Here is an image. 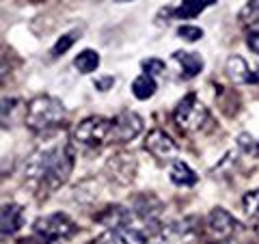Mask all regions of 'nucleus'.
<instances>
[{"label":"nucleus","instance_id":"obj_1","mask_svg":"<svg viewBox=\"0 0 259 244\" xmlns=\"http://www.w3.org/2000/svg\"><path fill=\"white\" fill-rule=\"evenodd\" d=\"M74 162L71 145H41L24 162V175L32 182L46 184L48 190H56L69 180Z\"/></svg>","mask_w":259,"mask_h":244},{"label":"nucleus","instance_id":"obj_2","mask_svg":"<svg viewBox=\"0 0 259 244\" xmlns=\"http://www.w3.org/2000/svg\"><path fill=\"white\" fill-rule=\"evenodd\" d=\"M65 119V106L61 100L52 95H37L32 97L26 106V126L35 132H46L56 126H61Z\"/></svg>","mask_w":259,"mask_h":244},{"label":"nucleus","instance_id":"obj_3","mask_svg":"<svg viewBox=\"0 0 259 244\" xmlns=\"http://www.w3.org/2000/svg\"><path fill=\"white\" fill-rule=\"evenodd\" d=\"M173 119H175L177 128L184 130V132H199V130H203V126L207 124L209 112L203 104L197 100V95L188 93L186 97H182L180 104L175 106Z\"/></svg>","mask_w":259,"mask_h":244},{"label":"nucleus","instance_id":"obj_4","mask_svg":"<svg viewBox=\"0 0 259 244\" xmlns=\"http://www.w3.org/2000/svg\"><path fill=\"white\" fill-rule=\"evenodd\" d=\"M112 134V119L106 117H87L80 121L74 130V143L82 147H102L110 141Z\"/></svg>","mask_w":259,"mask_h":244},{"label":"nucleus","instance_id":"obj_5","mask_svg":"<svg viewBox=\"0 0 259 244\" xmlns=\"http://www.w3.org/2000/svg\"><path fill=\"white\" fill-rule=\"evenodd\" d=\"M32 231H35L37 235H41V238L48 240V242H56V240L71 238V235L78 231V227L67 214L54 212V214L39 216L37 221L32 223Z\"/></svg>","mask_w":259,"mask_h":244},{"label":"nucleus","instance_id":"obj_6","mask_svg":"<svg viewBox=\"0 0 259 244\" xmlns=\"http://www.w3.org/2000/svg\"><path fill=\"white\" fill-rule=\"evenodd\" d=\"M199 221L194 216H188L182 221L162 225L160 231L153 235V240H156V244H192L199 238Z\"/></svg>","mask_w":259,"mask_h":244},{"label":"nucleus","instance_id":"obj_7","mask_svg":"<svg viewBox=\"0 0 259 244\" xmlns=\"http://www.w3.org/2000/svg\"><path fill=\"white\" fill-rule=\"evenodd\" d=\"M145 149H147L153 158H158L162 162H175V158L180 156L177 143L164 130H151L147 138H145Z\"/></svg>","mask_w":259,"mask_h":244},{"label":"nucleus","instance_id":"obj_8","mask_svg":"<svg viewBox=\"0 0 259 244\" xmlns=\"http://www.w3.org/2000/svg\"><path fill=\"white\" fill-rule=\"evenodd\" d=\"M143 132V119L132 110H123L112 119V134L110 141L115 143H130Z\"/></svg>","mask_w":259,"mask_h":244},{"label":"nucleus","instance_id":"obj_9","mask_svg":"<svg viewBox=\"0 0 259 244\" xmlns=\"http://www.w3.org/2000/svg\"><path fill=\"white\" fill-rule=\"evenodd\" d=\"M205 227L216 240H229L231 235L238 231L240 223L236 221V216L229 214L225 208H214L205 218Z\"/></svg>","mask_w":259,"mask_h":244},{"label":"nucleus","instance_id":"obj_10","mask_svg":"<svg viewBox=\"0 0 259 244\" xmlns=\"http://www.w3.org/2000/svg\"><path fill=\"white\" fill-rule=\"evenodd\" d=\"M227 76L238 85H250V83H259V71L250 69V65L242 59V56L233 54L227 59Z\"/></svg>","mask_w":259,"mask_h":244},{"label":"nucleus","instance_id":"obj_11","mask_svg":"<svg viewBox=\"0 0 259 244\" xmlns=\"http://www.w3.org/2000/svg\"><path fill=\"white\" fill-rule=\"evenodd\" d=\"M106 169L112 171V177L121 184H130L134 180V173H136V162L132 156L127 153H117L106 162Z\"/></svg>","mask_w":259,"mask_h":244},{"label":"nucleus","instance_id":"obj_12","mask_svg":"<svg viewBox=\"0 0 259 244\" xmlns=\"http://www.w3.org/2000/svg\"><path fill=\"white\" fill-rule=\"evenodd\" d=\"M110 235L117 240V244H147L149 231L143 229V227L134 225V218L125 225H121L119 229L110 231Z\"/></svg>","mask_w":259,"mask_h":244},{"label":"nucleus","instance_id":"obj_13","mask_svg":"<svg viewBox=\"0 0 259 244\" xmlns=\"http://www.w3.org/2000/svg\"><path fill=\"white\" fill-rule=\"evenodd\" d=\"M173 63L180 65V74L184 78H194V76H199L201 71H203V59L197 54V52H175L173 54Z\"/></svg>","mask_w":259,"mask_h":244},{"label":"nucleus","instance_id":"obj_14","mask_svg":"<svg viewBox=\"0 0 259 244\" xmlns=\"http://www.w3.org/2000/svg\"><path fill=\"white\" fill-rule=\"evenodd\" d=\"M24 210L18 203H5L3 212H0V225H3V235H11L22 227Z\"/></svg>","mask_w":259,"mask_h":244},{"label":"nucleus","instance_id":"obj_15","mask_svg":"<svg viewBox=\"0 0 259 244\" xmlns=\"http://www.w3.org/2000/svg\"><path fill=\"white\" fill-rule=\"evenodd\" d=\"M132 218H134V216H132V212H130V210L121 208V206H110V208L104 210V214L97 216V221H100L104 227H106V229L115 231V229H119L121 225L130 223Z\"/></svg>","mask_w":259,"mask_h":244},{"label":"nucleus","instance_id":"obj_16","mask_svg":"<svg viewBox=\"0 0 259 244\" xmlns=\"http://www.w3.org/2000/svg\"><path fill=\"white\" fill-rule=\"evenodd\" d=\"M168 177H171V182L175 184V186H182V188H190V186H194L197 184V173L186 165L184 160H175L173 165H171V169H168Z\"/></svg>","mask_w":259,"mask_h":244},{"label":"nucleus","instance_id":"obj_17","mask_svg":"<svg viewBox=\"0 0 259 244\" xmlns=\"http://www.w3.org/2000/svg\"><path fill=\"white\" fill-rule=\"evenodd\" d=\"M158 91V83L156 78L149 76V74H141L134 78L132 83V93L136 100H149V97H153V93Z\"/></svg>","mask_w":259,"mask_h":244},{"label":"nucleus","instance_id":"obj_18","mask_svg":"<svg viewBox=\"0 0 259 244\" xmlns=\"http://www.w3.org/2000/svg\"><path fill=\"white\" fill-rule=\"evenodd\" d=\"M216 0H182V5L175 9V15L182 20H190L197 18L199 13H203L207 7H212Z\"/></svg>","mask_w":259,"mask_h":244},{"label":"nucleus","instance_id":"obj_19","mask_svg":"<svg viewBox=\"0 0 259 244\" xmlns=\"http://www.w3.org/2000/svg\"><path fill=\"white\" fill-rule=\"evenodd\" d=\"M238 20L242 26H248L250 30H259V0H246Z\"/></svg>","mask_w":259,"mask_h":244},{"label":"nucleus","instance_id":"obj_20","mask_svg":"<svg viewBox=\"0 0 259 244\" xmlns=\"http://www.w3.org/2000/svg\"><path fill=\"white\" fill-rule=\"evenodd\" d=\"M74 67L80 74H93V71L100 67V54L95 50H82L74 59Z\"/></svg>","mask_w":259,"mask_h":244},{"label":"nucleus","instance_id":"obj_21","mask_svg":"<svg viewBox=\"0 0 259 244\" xmlns=\"http://www.w3.org/2000/svg\"><path fill=\"white\" fill-rule=\"evenodd\" d=\"M242 206H244L246 216H250V218H255V221H259V188L246 192V194H244V199H242Z\"/></svg>","mask_w":259,"mask_h":244},{"label":"nucleus","instance_id":"obj_22","mask_svg":"<svg viewBox=\"0 0 259 244\" xmlns=\"http://www.w3.org/2000/svg\"><path fill=\"white\" fill-rule=\"evenodd\" d=\"M177 37L184 39V42H199L201 37H203V30L199 26H192V24H182L180 28H177Z\"/></svg>","mask_w":259,"mask_h":244},{"label":"nucleus","instance_id":"obj_23","mask_svg":"<svg viewBox=\"0 0 259 244\" xmlns=\"http://www.w3.org/2000/svg\"><path fill=\"white\" fill-rule=\"evenodd\" d=\"M76 37H78V32H67V35H63V37L59 39V42L54 44V48H52V54H54V56H61V54H65V52H67L71 46H74Z\"/></svg>","mask_w":259,"mask_h":244},{"label":"nucleus","instance_id":"obj_24","mask_svg":"<svg viewBox=\"0 0 259 244\" xmlns=\"http://www.w3.org/2000/svg\"><path fill=\"white\" fill-rule=\"evenodd\" d=\"M143 69L149 76H160V74H164V63L160 59H147V61H143Z\"/></svg>","mask_w":259,"mask_h":244},{"label":"nucleus","instance_id":"obj_25","mask_svg":"<svg viewBox=\"0 0 259 244\" xmlns=\"http://www.w3.org/2000/svg\"><path fill=\"white\" fill-rule=\"evenodd\" d=\"M238 145H240V149H244L246 153H257V141L250 134H240L238 136Z\"/></svg>","mask_w":259,"mask_h":244},{"label":"nucleus","instance_id":"obj_26","mask_svg":"<svg viewBox=\"0 0 259 244\" xmlns=\"http://www.w3.org/2000/svg\"><path fill=\"white\" fill-rule=\"evenodd\" d=\"M246 46L250 48L253 54H259V30H250L246 35Z\"/></svg>","mask_w":259,"mask_h":244},{"label":"nucleus","instance_id":"obj_27","mask_svg":"<svg viewBox=\"0 0 259 244\" xmlns=\"http://www.w3.org/2000/svg\"><path fill=\"white\" fill-rule=\"evenodd\" d=\"M112 85H115V78H112V76L95 80V89H100V91H108V89H112Z\"/></svg>","mask_w":259,"mask_h":244},{"label":"nucleus","instance_id":"obj_28","mask_svg":"<svg viewBox=\"0 0 259 244\" xmlns=\"http://www.w3.org/2000/svg\"><path fill=\"white\" fill-rule=\"evenodd\" d=\"M20 244H50V242L44 240L41 235H37V233H35V235H30V238H24Z\"/></svg>","mask_w":259,"mask_h":244},{"label":"nucleus","instance_id":"obj_29","mask_svg":"<svg viewBox=\"0 0 259 244\" xmlns=\"http://www.w3.org/2000/svg\"><path fill=\"white\" fill-rule=\"evenodd\" d=\"M91 244H117V240L110 235V238H100V240H95V242H91Z\"/></svg>","mask_w":259,"mask_h":244},{"label":"nucleus","instance_id":"obj_30","mask_svg":"<svg viewBox=\"0 0 259 244\" xmlns=\"http://www.w3.org/2000/svg\"><path fill=\"white\" fill-rule=\"evenodd\" d=\"M257 156H259V141H257Z\"/></svg>","mask_w":259,"mask_h":244},{"label":"nucleus","instance_id":"obj_31","mask_svg":"<svg viewBox=\"0 0 259 244\" xmlns=\"http://www.w3.org/2000/svg\"><path fill=\"white\" fill-rule=\"evenodd\" d=\"M255 231H257V235H259V225H257V229H255Z\"/></svg>","mask_w":259,"mask_h":244}]
</instances>
